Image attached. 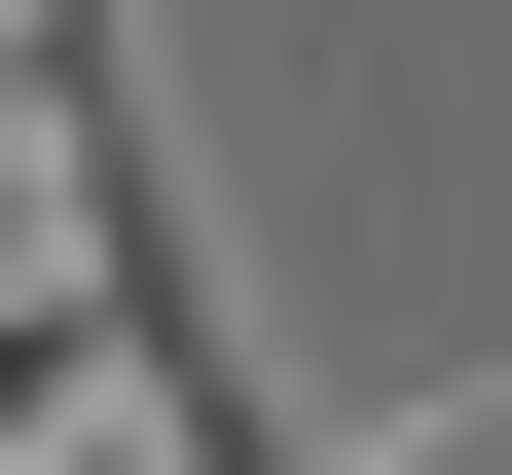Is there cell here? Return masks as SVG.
<instances>
[{
	"label": "cell",
	"mask_w": 512,
	"mask_h": 475,
	"mask_svg": "<svg viewBox=\"0 0 512 475\" xmlns=\"http://www.w3.org/2000/svg\"><path fill=\"white\" fill-rule=\"evenodd\" d=\"M110 366V293H0V439H37V402H74Z\"/></svg>",
	"instance_id": "obj_1"
}]
</instances>
